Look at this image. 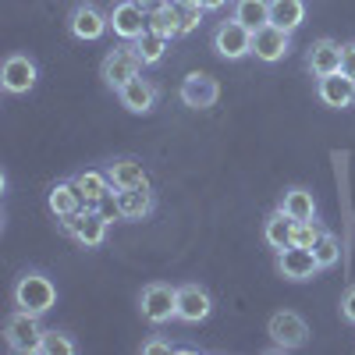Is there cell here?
I'll return each mask as SVG.
<instances>
[{
    "instance_id": "obj_1",
    "label": "cell",
    "mask_w": 355,
    "mask_h": 355,
    "mask_svg": "<svg viewBox=\"0 0 355 355\" xmlns=\"http://www.w3.org/2000/svg\"><path fill=\"white\" fill-rule=\"evenodd\" d=\"M57 306V284L40 274V270H25L15 281V309L33 313V316H46Z\"/></svg>"
},
{
    "instance_id": "obj_2",
    "label": "cell",
    "mask_w": 355,
    "mask_h": 355,
    "mask_svg": "<svg viewBox=\"0 0 355 355\" xmlns=\"http://www.w3.org/2000/svg\"><path fill=\"white\" fill-rule=\"evenodd\" d=\"M43 338H46V327L40 323V316H33V313L15 309L8 316V323H4V345L11 352H21V355L43 352Z\"/></svg>"
},
{
    "instance_id": "obj_3",
    "label": "cell",
    "mask_w": 355,
    "mask_h": 355,
    "mask_svg": "<svg viewBox=\"0 0 355 355\" xmlns=\"http://www.w3.org/2000/svg\"><path fill=\"white\" fill-rule=\"evenodd\" d=\"M139 309H142V320L153 323V327H164V323L178 320V288L164 284V281L146 284L139 295Z\"/></svg>"
},
{
    "instance_id": "obj_4",
    "label": "cell",
    "mask_w": 355,
    "mask_h": 355,
    "mask_svg": "<svg viewBox=\"0 0 355 355\" xmlns=\"http://www.w3.org/2000/svg\"><path fill=\"white\" fill-rule=\"evenodd\" d=\"M107 227L110 224L93 210V206H85V210H78V214H71V217L61 220V231L68 234L71 242H78L82 249H100L107 242Z\"/></svg>"
},
{
    "instance_id": "obj_5",
    "label": "cell",
    "mask_w": 355,
    "mask_h": 355,
    "mask_svg": "<svg viewBox=\"0 0 355 355\" xmlns=\"http://www.w3.org/2000/svg\"><path fill=\"white\" fill-rule=\"evenodd\" d=\"M266 334L274 338V348L291 352V348H302V345L309 341V323H306L299 313L281 309V313L270 316V323H266Z\"/></svg>"
},
{
    "instance_id": "obj_6",
    "label": "cell",
    "mask_w": 355,
    "mask_h": 355,
    "mask_svg": "<svg viewBox=\"0 0 355 355\" xmlns=\"http://www.w3.org/2000/svg\"><path fill=\"white\" fill-rule=\"evenodd\" d=\"M214 50L224 57V61H242V57L252 53V28H245L239 18L220 21L214 28Z\"/></svg>"
},
{
    "instance_id": "obj_7",
    "label": "cell",
    "mask_w": 355,
    "mask_h": 355,
    "mask_svg": "<svg viewBox=\"0 0 355 355\" xmlns=\"http://www.w3.org/2000/svg\"><path fill=\"white\" fill-rule=\"evenodd\" d=\"M139 71H142V61H139V53H135L132 43L114 46V50L103 57V64H100V78H103L110 89H121V85L132 82Z\"/></svg>"
},
{
    "instance_id": "obj_8",
    "label": "cell",
    "mask_w": 355,
    "mask_h": 355,
    "mask_svg": "<svg viewBox=\"0 0 355 355\" xmlns=\"http://www.w3.org/2000/svg\"><path fill=\"white\" fill-rule=\"evenodd\" d=\"M40 78V68L28 53H11L4 68H0V85L8 89L11 96H21V93H33V85Z\"/></svg>"
},
{
    "instance_id": "obj_9",
    "label": "cell",
    "mask_w": 355,
    "mask_h": 355,
    "mask_svg": "<svg viewBox=\"0 0 355 355\" xmlns=\"http://www.w3.org/2000/svg\"><path fill=\"white\" fill-rule=\"evenodd\" d=\"M110 28L121 43H135L146 28H150V15H146L139 4H132V0H117V4L110 8Z\"/></svg>"
},
{
    "instance_id": "obj_10",
    "label": "cell",
    "mask_w": 355,
    "mask_h": 355,
    "mask_svg": "<svg viewBox=\"0 0 355 355\" xmlns=\"http://www.w3.org/2000/svg\"><path fill=\"white\" fill-rule=\"evenodd\" d=\"M68 28H71V36L82 40V43H96L107 28H110V15H103L96 4H75L71 15H68Z\"/></svg>"
},
{
    "instance_id": "obj_11",
    "label": "cell",
    "mask_w": 355,
    "mask_h": 355,
    "mask_svg": "<svg viewBox=\"0 0 355 355\" xmlns=\"http://www.w3.org/2000/svg\"><path fill=\"white\" fill-rule=\"evenodd\" d=\"M277 274L284 281H295V284H302V281H313L320 274V263L313 256V249H302V245H288L277 252Z\"/></svg>"
},
{
    "instance_id": "obj_12",
    "label": "cell",
    "mask_w": 355,
    "mask_h": 355,
    "mask_svg": "<svg viewBox=\"0 0 355 355\" xmlns=\"http://www.w3.org/2000/svg\"><path fill=\"white\" fill-rule=\"evenodd\" d=\"M316 96L331 110H348V107H355V78H348L345 71L323 75V78H316Z\"/></svg>"
},
{
    "instance_id": "obj_13",
    "label": "cell",
    "mask_w": 355,
    "mask_h": 355,
    "mask_svg": "<svg viewBox=\"0 0 355 355\" xmlns=\"http://www.w3.org/2000/svg\"><path fill=\"white\" fill-rule=\"evenodd\" d=\"M178 96H182L185 107L192 110H210L220 96V85L214 75H206V71H192L189 78H182V89H178Z\"/></svg>"
},
{
    "instance_id": "obj_14",
    "label": "cell",
    "mask_w": 355,
    "mask_h": 355,
    "mask_svg": "<svg viewBox=\"0 0 355 355\" xmlns=\"http://www.w3.org/2000/svg\"><path fill=\"white\" fill-rule=\"evenodd\" d=\"M252 53L259 57L263 64L284 61V57L291 53V33H284V28H277V25L256 28V33H252Z\"/></svg>"
},
{
    "instance_id": "obj_15",
    "label": "cell",
    "mask_w": 355,
    "mask_h": 355,
    "mask_svg": "<svg viewBox=\"0 0 355 355\" xmlns=\"http://www.w3.org/2000/svg\"><path fill=\"white\" fill-rule=\"evenodd\" d=\"M214 313V299L202 284H182L178 288V320L182 323H202Z\"/></svg>"
},
{
    "instance_id": "obj_16",
    "label": "cell",
    "mask_w": 355,
    "mask_h": 355,
    "mask_svg": "<svg viewBox=\"0 0 355 355\" xmlns=\"http://www.w3.org/2000/svg\"><path fill=\"white\" fill-rule=\"evenodd\" d=\"M157 96H160L157 85L146 82L142 75H135L132 82H125L121 89H117V100H121V107L132 110V114H150L157 107Z\"/></svg>"
},
{
    "instance_id": "obj_17",
    "label": "cell",
    "mask_w": 355,
    "mask_h": 355,
    "mask_svg": "<svg viewBox=\"0 0 355 355\" xmlns=\"http://www.w3.org/2000/svg\"><path fill=\"white\" fill-rule=\"evenodd\" d=\"M46 206H50V214H53L57 220H64V217L85 210V199H82V192H78V185H75V178L50 185V192H46Z\"/></svg>"
},
{
    "instance_id": "obj_18",
    "label": "cell",
    "mask_w": 355,
    "mask_h": 355,
    "mask_svg": "<svg viewBox=\"0 0 355 355\" xmlns=\"http://www.w3.org/2000/svg\"><path fill=\"white\" fill-rule=\"evenodd\" d=\"M107 178L114 189H139V185H150V174H146L142 160L135 157H114L107 164Z\"/></svg>"
},
{
    "instance_id": "obj_19",
    "label": "cell",
    "mask_w": 355,
    "mask_h": 355,
    "mask_svg": "<svg viewBox=\"0 0 355 355\" xmlns=\"http://www.w3.org/2000/svg\"><path fill=\"white\" fill-rule=\"evenodd\" d=\"M306 64L316 78L323 75H331V71H341V43L334 40H316L309 46V57H306Z\"/></svg>"
},
{
    "instance_id": "obj_20",
    "label": "cell",
    "mask_w": 355,
    "mask_h": 355,
    "mask_svg": "<svg viewBox=\"0 0 355 355\" xmlns=\"http://www.w3.org/2000/svg\"><path fill=\"white\" fill-rule=\"evenodd\" d=\"M263 242L270 245L274 252H281V249L295 245V220L281 210V206H277V210H274L270 217H266V224H263Z\"/></svg>"
},
{
    "instance_id": "obj_21",
    "label": "cell",
    "mask_w": 355,
    "mask_h": 355,
    "mask_svg": "<svg viewBox=\"0 0 355 355\" xmlns=\"http://www.w3.org/2000/svg\"><path fill=\"white\" fill-rule=\"evenodd\" d=\"M117 196H121V210H125V220H146L153 214V192L150 185H139V189H117Z\"/></svg>"
},
{
    "instance_id": "obj_22",
    "label": "cell",
    "mask_w": 355,
    "mask_h": 355,
    "mask_svg": "<svg viewBox=\"0 0 355 355\" xmlns=\"http://www.w3.org/2000/svg\"><path fill=\"white\" fill-rule=\"evenodd\" d=\"M281 210H284L291 220H316V199H313L309 189L295 185V189H288V192L281 196Z\"/></svg>"
},
{
    "instance_id": "obj_23",
    "label": "cell",
    "mask_w": 355,
    "mask_h": 355,
    "mask_svg": "<svg viewBox=\"0 0 355 355\" xmlns=\"http://www.w3.org/2000/svg\"><path fill=\"white\" fill-rule=\"evenodd\" d=\"M306 21V0H270V25L295 33Z\"/></svg>"
},
{
    "instance_id": "obj_24",
    "label": "cell",
    "mask_w": 355,
    "mask_h": 355,
    "mask_svg": "<svg viewBox=\"0 0 355 355\" xmlns=\"http://www.w3.org/2000/svg\"><path fill=\"white\" fill-rule=\"evenodd\" d=\"M231 18H239L245 28H263V25H270V0H234V11Z\"/></svg>"
},
{
    "instance_id": "obj_25",
    "label": "cell",
    "mask_w": 355,
    "mask_h": 355,
    "mask_svg": "<svg viewBox=\"0 0 355 355\" xmlns=\"http://www.w3.org/2000/svg\"><path fill=\"white\" fill-rule=\"evenodd\" d=\"M132 46H135V53H139L142 68H150V64H160V61H164V53H167L171 40L160 36V33H153V28H146V33H142Z\"/></svg>"
},
{
    "instance_id": "obj_26",
    "label": "cell",
    "mask_w": 355,
    "mask_h": 355,
    "mask_svg": "<svg viewBox=\"0 0 355 355\" xmlns=\"http://www.w3.org/2000/svg\"><path fill=\"white\" fill-rule=\"evenodd\" d=\"M75 185H78L85 206H96V199H100L107 189H114L110 178H107V171H82V174H75Z\"/></svg>"
},
{
    "instance_id": "obj_27",
    "label": "cell",
    "mask_w": 355,
    "mask_h": 355,
    "mask_svg": "<svg viewBox=\"0 0 355 355\" xmlns=\"http://www.w3.org/2000/svg\"><path fill=\"white\" fill-rule=\"evenodd\" d=\"M150 28H153V33H160V36H167V40L182 36V21H178V11H174L171 0H167V4H160L157 11H150Z\"/></svg>"
},
{
    "instance_id": "obj_28",
    "label": "cell",
    "mask_w": 355,
    "mask_h": 355,
    "mask_svg": "<svg viewBox=\"0 0 355 355\" xmlns=\"http://www.w3.org/2000/svg\"><path fill=\"white\" fill-rule=\"evenodd\" d=\"M313 256L320 263V270H331V266L338 263V256H341V242L334 239L331 231H323L320 239H316V245H313Z\"/></svg>"
},
{
    "instance_id": "obj_29",
    "label": "cell",
    "mask_w": 355,
    "mask_h": 355,
    "mask_svg": "<svg viewBox=\"0 0 355 355\" xmlns=\"http://www.w3.org/2000/svg\"><path fill=\"white\" fill-rule=\"evenodd\" d=\"M174 11H178V21H182V36L192 33V28H199L202 21V4L199 0H171Z\"/></svg>"
},
{
    "instance_id": "obj_30",
    "label": "cell",
    "mask_w": 355,
    "mask_h": 355,
    "mask_svg": "<svg viewBox=\"0 0 355 355\" xmlns=\"http://www.w3.org/2000/svg\"><path fill=\"white\" fill-rule=\"evenodd\" d=\"M93 210L107 220V224H117V220H125V210H121V196H117V189H107L100 199H96V206Z\"/></svg>"
},
{
    "instance_id": "obj_31",
    "label": "cell",
    "mask_w": 355,
    "mask_h": 355,
    "mask_svg": "<svg viewBox=\"0 0 355 355\" xmlns=\"http://www.w3.org/2000/svg\"><path fill=\"white\" fill-rule=\"evenodd\" d=\"M78 345L64 334V331H46L43 338V355H75Z\"/></svg>"
},
{
    "instance_id": "obj_32",
    "label": "cell",
    "mask_w": 355,
    "mask_h": 355,
    "mask_svg": "<svg viewBox=\"0 0 355 355\" xmlns=\"http://www.w3.org/2000/svg\"><path fill=\"white\" fill-rule=\"evenodd\" d=\"M320 234H323L320 220H295V245H302V249H313Z\"/></svg>"
},
{
    "instance_id": "obj_33",
    "label": "cell",
    "mask_w": 355,
    "mask_h": 355,
    "mask_svg": "<svg viewBox=\"0 0 355 355\" xmlns=\"http://www.w3.org/2000/svg\"><path fill=\"white\" fill-rule=\"evenodd\" d=\"M341 71L355 78V43H341Z\"/></svg>"
},
{
    "instance_id": "obj_34",
    "label": "cell",
    "mask_w": 355,
    "mask_h": 355,
    "mask_svg": "<svg viewBox=\"0 0 355 355\" xmlns=\"http://www.w3.org/2000/svg\"><path fill=\"white\" fill-rule=\"evenodd\" d=\"M341 316H345L348 323H355V284L345 291V299H341Z\"/></svg>"
},
{
    "instance_id": "obj_35",
    "label": "cell",
    "mask_w": 355,
    "mask_h": 355,
    "mask_svg": "<svg viewBox=\"0 0 355 355\" xmlns=\"http://www.w3.org/2000/svg\"><path fill=\"white\" fill-rule=\"evenodd\" d=\"M142 352H146V355H157V352H174V345H171V341H164V338H150V341H142Z\"/></svg>"
},
{
    "instance_id": "obj_36",
    "label": "cell",
    "mask_w": 355,
    "mask_h": 355,
    "mask_svg": "<svg viewBox=\"0 0 355 355\" xmlns=\"http://www.w3.org/2000/svg\"><path fill=\"white\" fill-rule=\"evenodd\" d=\"M132 4H139V8L146 11V15H150V11H157L160 4H167V0H132Z\"/></svg>"
},
{
    "instance_id": "obj_37",
    "label": "cell",
    "mask_w": 355,
    "mask_h": 355,
    "mask_svg": "<svg viewBox=\"0 0 355 355\" xmlns=\"http://www.w3.org/2000/svg\"><path fill=\"white\" fill-rule=\"evenodd\" d=\"M199 4H202V11H220L227 0H199Z\"/></svg>"
}]
</instances>
